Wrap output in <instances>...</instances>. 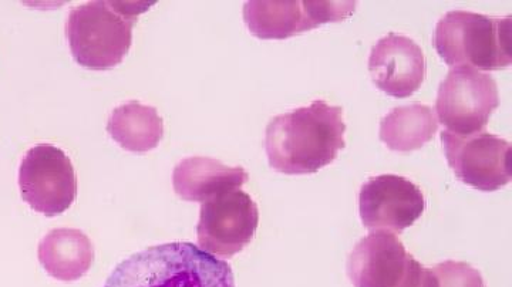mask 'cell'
Listing matches in <instances>:
<instances>
[{"mask_svg": "<svg viewBox=\"0 0 512 287\" xmlns=\"http://www.w3.org/2000/svg\"><path fill=\"white\" fill-rule=\"evenodd\" d=\"M343 108L315 100L269 121L265 150L269 165L285 175L316 174L345 148Z\"/></svg>", "mask_w": 512, "mask_h": 287, "instance_id": "cell-1", "label": "cell"}, {"mask_svg": "<svg viewBox=\"0 0 512 287\" xmlns=\"http://www.w3.org/2000/svg\"><path fill=\"white\" fill-rule=\"evenodd\" d=\"M103 287H235L227 262L190 242L164 243L134 253Z\"/></svg>", "mask_w": 512, "mask_h": 287, "instance_id": "cell-2", "label": "cell"}, {"mask_svg": "<svg viewBox=\"0 0 512 287\" xmlns=\"http://www.w3.org/2000/svg\"><path fill=\"white\" fill-rule=\"evenodd\" d=\"M153 3L89 2L69 13L66 37L77 64L109 70L123 62L138 16Z\"/></svg>", "mask_w": 512, "mask_h": 287, "instance_id": "cell-3", "label": "cell"}, {"mask_svg": "<svg viewBox=\"0 0 512 287\" xmlns=\"http://www.w3.org/2000/svg\"><path fill=\"white\" fill-rule=\"evenodd\" d=\"M512 19L451 10L439 20L434 47L447 66L480 72L507 69L512 63Z\"/></svg>", "mask_w": 512, "mask_h": 287, "instance_id": "cell-4", "label": "cell"}, {"mask_svg": "<svg viewBox=\"0 0 512 287\" xmlns=\"http://www.w3.org/2000/svg\"><path fill=\"white\" fill-rule=\"evenodd\" d=\"M348 276L355 287H439L431 269L421 265L392 232H370L350 252Z\"/></svg>", "mask_w": 512, "mask_h": 287, "instance_id": "cell-5", "label": "cell"}, {"mask_svg": "<svg viewBox=\"0 0 512 287\" xmlns=\"http://www.w3.org/2000/svg\"><path fill=\"white\" fill-rule=\"evenodd\" d=\"M500 106L497 81L473 69H453L441 81L437 118L446 131L457 135L481 133Z\"/></svg>", "mask_w": 512, "mask_h": 287, "instance_id": "cell-6", "label": "cell"}, {"mask_svg": "<svg viewBox=\"0 0 512 287\" xmlns=\"http://www.w3.org/2000/svg\"><path fill=\"white\" fill-rule=\"evenodd\" d=\"M19 188L23 201L39 214H64L77 198L72 161L55 145H35L20 164Z\"/></svg>", "mask_w": 512, "mask_h": 287, "instance_id": "cell-7", "label": "cell"}, {"mask_svg": "<svg viewBox=\"0 0 512 287\" xmlns=\"http://www.w3.org/2000/svg\"><path fill=\"white\" fill-rule=\"evenodd\" d=\"M259 225L258 205L242 189L202 202L197 226L198 248L218 259L244 251Z\"/></svg>", "mask_w": 512, "mask_h": 287, "instance_id": "cell-8", "label": "cell"}, {"mask_svg": "<svg viewBox=\"0 0 512 287\" xmlns=\"http://www.w3.org/2000/svg\"><path fill=\"white\" fill-rule=\"evenodd\" d=\"M441 145L456 177L478 191H498L510 184L511 145L504 138L485 133L457 135L444 130Z\"/></svg>", "mask_w": 512, "mask_h": 287, "instance_id": "cell-9", "label": "cell"}, {"mask_svg": "<svg viewBox=\"0 0 512 287\" xmlns=\"http://www.w3.org/2000/svg\"><path fill=\"white\" fill-rule=\"evenodd\" d=\"M356 2L252 0L245 3L249 32L262 40H285L330 22L350 18Z\"/></svg>", "mask_w": 512, "mask_h": 287, "instance_id": "cell-10", "label": "cell"}, {"mask_svg": "<svg viewBox=\"0 0 512 287\" xmlns=\"http://www.w3.org/2000/svg\"><path fill=\"white\" fill-rule=\"evenodd\" d=\"M426 209L423 192L399 175L386 174L370 178L359 194L362 224L373 231L402 234L419 221Z\"/></svg>", "mask_w": 512, "mask_h": 287, "instance_id": "cell-11", "label": "cell"}, {"mask_svg": "<svg viewBox=\"0 0 512 287\" xmlns=\"http://www.w3.org/2000/svg\"><path fill=\"white\" fill-rule=\"evenodd\" d=\"M369 72L377 89L394 99H406L426 80V56L410 37L389 33L373 46Z\"/></svg>", "mask_w": 512, "mask_h": 287, "instance_id": "cell-12", "label": "cell"}, {"mask_svg": "<svg viewBox=\"0 0 512 287\" xmlns=\"http://www.w3.org/2000/svg\"><path fill=\"white\" fill-rule=\"evenodd\" d=\"M248 178L242 167H228L214 158L190 157L174 168L173 185L175 194L184 201L202 204L217 195L241 189Z\"/></svg>", "mask_w": 512, "mask_h": 287, "instance_id": "cell-13", "label": "cell"}, {"mask_svg": "<svg viewBox=\"0 0 512 287\" xmlns=\"http://www.w3.org/2000/svg\"><path fill=\"white\" fill-rule=\"evenodd\" d=\"M37 253L46 272L62 282L82 279L94 262L92 241L77 229H53L40 241Z\"/></svg>", "mask_w": 512, "mask_h": 287, "instance_id": "cell-14", "label": "cell"}, {"mask_svg": "<svg viewBox=\"0 0 512 287\" xmlns=\"http://www.w3.org/2000/svg\"><path fill=\"white\" fill-rule=\"evenodd\" d=\"M107 131L123 150L144 154L157 148L163 140L164 121L156 107L128 101L113 110Z\"/></svg>", "mask_w": 512, "mask_h": 287, "instance_id": "cell-15", "label": "cell"}, {"mask_svg": "<svg viewBox=\"0 0 512 287\" xmlns=\"http://www.w3.org/2000/svg\"><path fill=\"white\" fill-rule=\"evenodd\" d=\"M439 121L433 108L413 103L396 107L380 123V140L397 153H412L433 140Z\"/></svg>", "mask_w": 512, "mask_h": 287, "instance_id": "cell-16", "label": "cell"}, {"mask_svg": "<svg viewBox=\"0 0 512 287\" xmlns=\"http://www.w3.org/2000/svg\"><path fill=\"white\" fill-rule=\"evenodd\" d=\"M439 287H485L483 275L466 262L446 261L431 269Z\"/></svg>", "mask_w": 512, "mask_h": 287, "instance_id": "cell-17", "label": "cell"}]
</instances>
